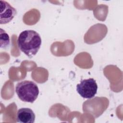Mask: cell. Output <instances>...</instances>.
Listing matches in <instances>:
<instances>
[{
    "mask_svg": "<svg viewBox=\"0 0 123 123\" xmlns=\"http://www.w3.org/2000/svg\"><path fill=\"white\" fill-rule=\"evenodd\" d=\"M98 90V85L93 78L84 79L76 86L77 93L83 98H91L96 94Z\"/></svg>",
    "mask_w": 123,
    "mask_h": 123,
    "instance_id": "obj_3",
    "label": "cell"
},
{
    "mask_svg": "<svg viewBox=\"0 0 123 123\" xmlns=\"http://www.w3.org/2000/svg\"><path fill=\"white\" fill-rule=\"evenodd\" d=\"M0 24H6L11 21L16 14V10L8 2L0 0Z\"/></svg>",
    "mask_w": 123,
    "mask_h": 123,
    "instance_id": "obj_4",
    "label": "cell"
},
{
    "mask_svg": "<svg viewBox=\"0 0 123 123\" xmlns=\"http://www.w3.org/2000/svg\"><path fill=\"white\" fill-rule=\"evenodd\" d=\"M16 120L19 123H33L35 120V114L31 109L23 108L18 110Z\"/></svg>",
    "mask_w": 123,
    "mask_h": 123,
    "instance_id": "obj_5",
    "label": "cell"
},
{
    "mask_svg": "<svg viewBox=\"0 0 123 123\" xmlns=\"http://www.w3.org/2000/svg\"><path fill=\"white\" fill-rule=\"evenodd\" d=\"M20 49L29 58L35 56L41 45L39 34L33 30H26L22 32L17 39Z\"/></svg>",
    "mask_w": 123,
    "mask_h": 123,
    "instance_id": "obj_1",
    "label": "cell"
},
{
    "mask_svg": "<svg viewBox=\"0 0 123 123\" xmlns=\"http://www.w3.org/2000/svg\"><path fill=\"white\" fill-rule=\"evenodd\" d=\"M0 48L3 49L8 48L10 44V39L8 34L2 28H0Z\"/></svg>",
    "mask_w": 123,
    "mask_h": 123,
    "instance_id": "obj_6",
    "label": "cell"
},
{
    "mask_svg": "<svg viewBox=\"0 0 123 123\" xmlns=\"http://www.w3.org/2000/svg\"><path fill=\"white\" fill-rule=\"evenodd\" d=\"M15 92L22 101L33 103L38 96L39 89L35 82L24 80L17 84Z\"/></svg>",
    "mask_w": 123,
    "mask_h": 123,
    "instance_id": "obj_2",
    "label": "cell"
}]
</instances>
